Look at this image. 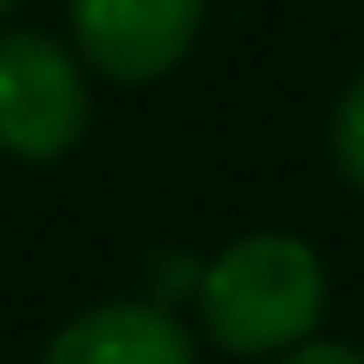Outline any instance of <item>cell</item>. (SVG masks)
Listing matches in <instances>:
<instances>
[{
  "instance_id": "4",
  "label": "cell",
  "mask_w": 364,
  "mask_h": 364,
  "mask_svg": "<svg viewBox=\"0 0 364 364\" xmlns=\"http://www.w3.org/2000/svg\"><path fill=\"white\" fill-rule=\"evenodd\" d=\"M45 364H198V352L166 307L102 301V307H83L70 326H58Z\"/></svg>"
},
{
  "instance_id": "3",
  "label": "cell",
  "mask_w": 364,
  "mask_h": 364,
  "mask_svg": "<svg viewBox=\"0 0 364 364\" xmlns=\"http://www.w3.org/2000/svg\"><path fill=\"white\" fill-rule=\"evenodd\" d=\"M205 26V0H70V32L109 83L166 77Z\"/></svg>"
},
{
  "instance_id": "6",
  "label": "cell",
  "mask_w": 364,
  "mask_h": 364,
  "mask_svg": "<svg viewBox=\"0 0 364 364\" xmlns=\"http://www.w3.org/2000/svg\"><path fill=\"white\" fill-rule=\"evenodd\" d=\"M275 364H364V352H352V346H314V339H301V346H288Z\"/></svg>"
},
{
  "instance_id": "5",
  "label": "cell",
  "mask_w": 364,
  "mask_h": 364,
  "mask_svg": "<svg viewBox=\"0 0 364 364\" xmlns=\"http://www.w3.org/2000/svg\"><path fill=\"white\" fill-rule=\"evenodd\" d=\"M333 160H339L346 186L364 192V70H358V83L339 96V109H333Z\"/></svg>"
},
{
  "instance_id": "1",
  "label": "cell",
  "mask_w": 364,
  "mask_h": 364,
  "mask_svg": "<svg viewBox=\"0 0 364 364\" xmlns=\"http://www.w3.org/2000/svg\"><path fill=\"white\" fill-rule=\"evenodd\" d=\"M198 314L211 346L237 358H275L314 339L326 314V269L301 237H243L205 269Z\"/></svg>"
},
{
  "instance_id": "7",
  "label": "cell",
  "mask_w": 364,
  "mask_h": 364,
  "mask_svg": "<svg viewBox=\"0 0 364 364\" xmlns=\"http://www.w3.org/2000/svg\"><path fill=\"white\" fill-rule=\"evenodd\" d=\"M6 6H13V0H0V13H6Z\"/></svg>"
},
{
  "instance_id": "2",
  "label": "cell",
  "mask_w": 364,
  "mask_h": 364,
  "mask_svg": "<svg viewBox=\"0 0 364 364\" xmlns=\"http://www.w3.org/2000/svg\"><path fill=\"white\" fill-rule=\"evenodd\" d=\"M90 128L83 70L38 32L0 38V147L13 160H58Z\"/></svg>"
}]
</instances>
